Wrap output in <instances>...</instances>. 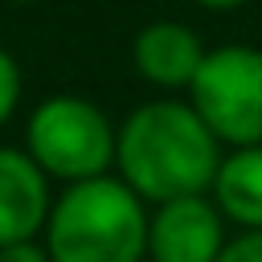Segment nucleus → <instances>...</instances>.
Instances as JSON below:
<instances>
[{
	"mask_svg": "<svg viewBox=\"0 0 262 262\" xmlns=\"http://www.w3.org/2000/svg\"><path fill=\"white\" fill-rule=\"evenodd\" d=\"M217 135L184 102H143L119 127L115 164L139 201H184L213 188L221 172Z\"/></svg>",
	"mask_w": 262,
	"mask_h": 262,
	"instance_id": "1",
	"label": "nucleus"
},
{
	"mask_svg": "<svg viewBox=\"0 0 262 262\" xmlns=\"http://www.w3.org/2000/svg\"><path fill=\"white\" fill-rule=\"evenodd\" d=\"M143 201L115 176L70 184L49 213V258L53 262H139L147 254Z\"/></svg>",
	"mask_w": 262,
	"mask_h": 262,
	"instance_id": "2",
	"label": "nucleus"
},
{
	"mask_svg": "<svg viewBox=\"0 0 262 262\" xmlns=\"http://www.w3.org/2000/svg\"><path fill=\"white\" fill-rule=\"evenodd\" d=\"M29 156L45 176H61L70 184L106 176L119 131H111L106 115L78 98V94H53L45 98L29 119Z\"/></svg>",
	"mask_w": 262,
	"mask_h": 262,
	"instance_id": "3",
	"label": "nucleus"
},
{
	"mask_svg": "<svg viewBox=\"0 0 262 262\" xmlns=\"http://www.w3.org/2000/svg\"><path fill=\"white\" fill-rule=\"evenodd\" d=\"M192 111L233 147H262V49L221 45L192 78Z\"/></svg>",
	"mask_w": 262,
	"mask_h": 262,
	"instance_id": "4",
	"label": "nucleus"
},
{
	"mask_svg": "<svg viewBox=\"0 0 262 262\" xmlns=\"http://www.w3.org/2000/svg\"><path fill=\"white\" fill-rule=\"evenodd\" d=\"M221 250H225L221 209L205 196L168 201L156 209V217L147 225L151 262H217Z\"/></svg>",
	"mask_w": 262,
	"mask_h": 262,
	"instance_id": "5",
	"label": "nucleus"
},
{
	"mask_svg": "<svg viewBox=\"0 0 262 262\" xmlns=\"http://www.w3.org/2000/svg\"><path fill=\"white\" fill-rule=\"evenodd\" d=\"M49 188L45 172L29 151L0 147V250L33 242L41 225H49Z\"/></svg>",
	"mask_w": 262,
	"mask_h": 262,
	"instance_id": "6",
	"label": "nucleus"
},
{
	"mask_svg": "<svg viewBox=\"0 0 262 262\" xmlns=\"http://www.w3.org/2000/svg\"><path fill=\"white\" fill-rule=\"evenodd\" d=\"M131 57L147 82L172 90V86H192L201 61H205V45L180 20H151L135 33Z\"/></svg>",
	"mask_w": 262,
	"mask_h": 262,
	"instance_id": "7",
	"label": "nucleus"
},
{
	"mask_svg": "<svg viewBox=\"0 0 262 262\" xmlns=\"http://www.w3.org/2000/svg\"><path fill=\"white\" fill-rule=\"evenodd\" d=\"M213 196L225 217L246 229H262V147H237L229 160H221Z\"/></svg>",
	"mask_w": 262,
	"mask_h": 262,
	"instance_id": "8",
	"label": "nucleus"
},
{
	"mask_svg": "<svg viewBox=\"0 0 262 262\" xmlns=\"http://www.w3.org/2000/svg\"><path fill=\"white\" fill-rule=\"evenodd\" d=\"M16 98H20V70H16V61H12V53L0 49V123L12 115Z\"/></svg>",
	"mask_w": 262,
	"mask_h": 262,
	"instance_id": "9",
	"label": "nucleus"
},
{
	"mask_svg": "<svg viewBox=\"0 0 262 262\" xmlns=\"http://www.w3.org/2000/svg\"><path fill=\"white\" fill-rule=\"evenodd\" d=\"M217 262H262V229H246L242 237L225 242Z\"/></svg>",
	"mask_w": 262,
	"mask_h": 262,
	"instance_id": "10",
	"label": "nucleus"
},
{
	"mask_svg": "<svg viewBox=\"0 0 262 262\" xmlns=\"http://www.w3.org/2000/svg\"><path fill=\"white\" fill-rule=\"evenodd\" d=\"M0 262H53L45 246L37 242H20V246H4L0 250Z\"/></svg>",
	"mask_w": 262,
	"mask_h": 262,
	"instance_id": "11",
	"label": "nucleus"
},
{
	"mask_svg": "<svg viewBox=\"0 0 262 262\" xmlns=\"http://www.w3.org/2000/svg\"><path fill=\"white\" fill-rule=\"evenodd\" d=\"M201 8H213V12H229V8H237V4H246V0H196Z\"/></svg>",
	"mask_w": 262,
	"mask_h": 262,
	"instance_id": "12",
	"label": "nucleus"
},
{
	"mask_svg": "<svg viewBox=\"0 0 262 262\" xmlns=\"http://www.w3.org/2000/svg\"><path fill=\"white\" fill-rule=\"evenodd\" d=\"M12 4H33V0H12Z\"/></svg>",
	"mask_w": 262,
	"mask_h": 262,
	"instance_id": "13",
	"label": "nucleus"
}]
</instances>
